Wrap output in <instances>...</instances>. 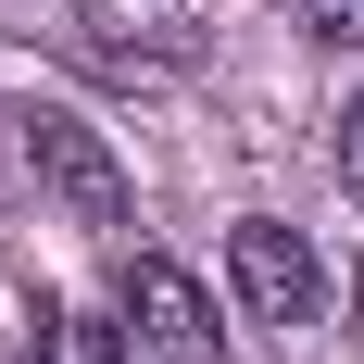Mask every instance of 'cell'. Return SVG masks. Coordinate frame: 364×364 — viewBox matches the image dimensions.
Here are the masks:
<instances>
[{
  "label": "cell",
  "instance_id": "1",
  "mask_svg": "<svg viewBox=\"0 0 364 364\" xmlns=\"http://www.w3.org/2000/svg\"><path fill=\"white\" fill-rule=\"evenodd\" d=\"M26 164H38V188H50L75 226H101V239L139 226V188H126V164L101 151V126H75V113L38 101V113H26Z\"/></svg>",
  "mask_w": 364,
  "mask_h": 364
},
{
  "label": "cell",
  "instance_id": "2",
  "mask_svg": "<svg viewBox=\"0 0 364 364\" xmlns=\"http://www.w3.org/2000/svg\"><path fill=\"white\" fill-rule=\"evenodd\" d=\"M226 289H239V314H252V327H314V301H327V264L301 252V226L239 214V226H226Z\"/></svg>",
  "mask_w": 364,
  "mask_h": 364
},
{
  "label": "cell",
  "instance_id": "3",
  "mask_svg": "<svg viewBox=\"0 0 364 364\" xmlns=\"http://www.w3.org/2000/svg\"><path fill=\"white\" fill-rule=\"evenodd\" d=\"M126 327H139V364H226V314L201 301V277H176L164 252L126 264Z\"/></svg>",
  "mask_w": 364,
  "mask_h": 364
},
{
  "label": "cell",
  "instance_id": "4",
  "mask_svg": "<svg viewBox=\"0 0 364 364\" xmlns=\"http://www.w3.org/2000/svg\"><path fill=\"white\" fill-rule=\"evenodd\" d=\"M50 364H139L126 314H50Z\"/></svg>",
  "mask_w": 364,
  "mask_h": 364
},
{
  "label": "cell",
  "instance_id": "5",
  "mask_svg": "<svg viewBox=\"0 0 364 364\" xmlns=\"http://www.w3.org/2000/svg\"><path fill=\"white\" fill-rule=\"evenodd\" d=\"M301 38H327V50H364V0H289Z\"/></svg>",
  "mask_w": 364,
  "mask_h": 364
},
{
  "label": "cell",
  "instance_id": "6",
  "mask_svg": "<svg viewBox=\"0 0 364 364\" xmlns=\"http://www.w3.org/2000/svg\"><path fill=\"white\" fill-rule=\"evenodd\" d=\"M339 176L364 188V88H352V113H339Z\"/></svg>",
  "mask_w": 364,
  "mask_h": 364
},
{
  "label": "cell",
  "instance_id": "7",
  "mask_svg": "<svg viewBox=\"0 0 364 364\" xmlns=\"http://www.w3.org/2000/svg\"><path fill=\"white\" fill-rule=\"evenodd\" d=\"M352 339H364V277H352Z\"/></svg>",
  "mask_w": 364,
  "mask_h": 364
}]
</instances>
